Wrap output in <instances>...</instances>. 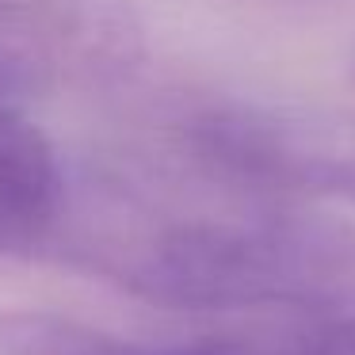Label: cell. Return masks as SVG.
Returning <instances> with one entry per match:
<instances>
[{
	"label": "cell",
	"mask_w": 355,
	"mask_h": 355,
	"mask_svg": "<svg viewBox=\"0 0 355 355\" xmlns=\"http://www.w3.org/2000/svg\"><path fill=\"white\" fill-rule=\"evenodd\" d=\"M306 355H355V309L306 321Z\"/></svg>",
	"instance_id": "6"
},
{
	"label": "cell",
	"mask_w": 355,
	"mask_h": 355,
	"mask_svg": "<svg viewBox=\"0 0 355 355\" xmlns=\"http://www.w3.org/2000/svg\"><path fill=\"white\" fill-rule=\"evenodd\" d=\"M65 218V172L50 138L19 107L0 111V256L31 260Z\"/></svg>",
	"instance_id": "2"
},
{
	"label": "cell",
	"mask_w": 355,
	"mask_h": 355,
	"mask_svg": "<svg viewBox=\"0 0 355 355\" xmlns=\"http://www.w3.org/2000/svg\"><path fill=\"white\" fill-rule=\"evenodd\" d=\"M69 24L42 4L0 0V111L16 107L19 96L39 88L62 62Z\"/></svg>",
	"instance_id": "3"
},
{
	"label": "cell",
	"mask_w": 355,
	"mask_h": 355,
	"mask_svg": "<svg viewBox=\"0 0 355 355\" xmlns=\"http://www.w3.org/2000/svg\"><path fill=\"white\" fill-rule=\"evenodd\" d=\"M0 355H138V347L46 309H0Z\"/></svg>",
	"instance_id": "4"
},
{
	"label": "cell",
	"mask_w": 355,
	"mask_h": 355,
	"mask_svg": "<svg viewBox=\"0 0 355 355\" xmlns=\"http://www.w3.org/2000/svg\"><path fill=\"white\" fill-rule=\"evenodd\" d=\"M352 80H355V54H352Z\"/></svg>",
	"instance_id": "7"
},
{
	"label": "cell",
	"mask_w": 355,
	"mask_h": 355,
	"mask_svg": "<svg viewBox=\"0 0 355 355\" xmlns=\"http://www.w3.org/2000/svg\"><path fill=\"white\" fill-rule=\"evenodd\" d=\"M96 256L123 291L164 309H355V222L298 202L241 195L225 210H161L123 195Z\"/></svg>",
	"instance_id": "1"
},
{
	"label": "cell",
	"mask_w": 355,
	"mask_h": 355,
	"mask_svg": "<svg viewBox=\"0 0 355 355\" xmlns=\"http://www.w3.org/2000/svg\"><path fill=\"white\" fill-rule=\"evenodd\" d=\"M138 355H302V329H275V332H241V336H207L191 344L161 347V352H141Z\"/></svg>",
	"instance_id": "5"
}]
</instances>
